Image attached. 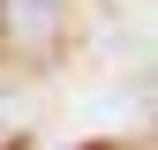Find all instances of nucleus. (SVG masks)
I'll use <instances>...</instances> for the list:
<instances>
[{
	"label": "nucleus",
	"mask_w": 158,
	"mask_h": 150,
	"mask_svg": "<svg viewBox=\"0 0 158 150\" xmlns=\"http://www.w3.org/2000/svg\"><path fill=\"white\" fill-rule=\"evenodd\" d=\"M0 15H8L15 38H45L53 23H60V0H0Z\"/></svg>",
	"instance_id": "1"
}]
</instances>
